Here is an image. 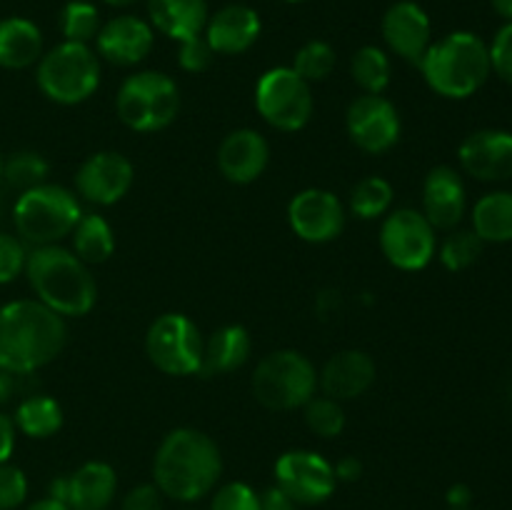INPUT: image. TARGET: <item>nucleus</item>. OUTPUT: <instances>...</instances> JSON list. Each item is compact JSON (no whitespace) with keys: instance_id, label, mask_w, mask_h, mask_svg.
<instances>
[{"instance_id":"nucleus-1","label":"nucleus","mask_w":512,"mask_h":510,"mask_svg":"<svg viewBox=\"0 0 512 510\" xmlns=\"http://www.w3.org/2000/svg\"><path fill=\"white\" fill-rule=\"evenodd\" d=\"M63 315L40 300H13L0 308V368L28 375L53 363L65 348Z\"/></svg>"},{"instance_id":"nucleus-2","label":"nucleus","mask_w":512,"mask_h":510,"mask_svg":"<svg viewBox=\"0 0 512 510\" xmlns=\"http://www.w3.org/2000/svg\"><path fill=\"white\" fill-rule=\"evenodd\" d=\"M155 485L173 500H198L215 488L223 473L220 448L195 428H175L160 443L153 463Z\"/></svg>"},{"instance_id":"nucleus-3","label":"nucleus","mask_w":512,"mask_h":510,"mask_svg":"<svg viewBox=\"0 0 512 510\" xmlns=\"http://www.w3.org/2000/svg\"><path fill=\"white\" fill-rule=\"evenodd\" d=\"M25 275L40 303L63 318L88 315L98 300V285L90 275L88 263L60 245L33 248L25 263Z\"/></svg>"},{"instance_id":"nucleus-4","label":"nucleus","mask_w":512,"mask_h":510,"mask_svg":"<svg viewBox=\"0 0 512 510\" xmlns=\"http://www.w3.org/2000/svg\"><path fill=\"white\" fill-rule=\"evenodd\" d=\"M418 68L423 70L425 83L443 98H470L490 75L488 45L475 33L458 30L438 43H430Z\"/></svg>"},{"instance_id":"nucleus-5","label":"nucleus","mask_w":512,"mask_h":510,"mask_svg":"<svg viewBox=\"0 0 512 510\" xmlns=\"http://www.w3.org/2000/svg\"><path fill=\"white\" fill-rule=\"evenodd\" d=\"M83 218L78 198L63 185L43 183L20 193L13 205V223L23 243L58 245Z\"/></svg>"},{"instance_id":"nucleus-6","label":"nucleus","mask_w":512,"mask_h":510,"mask_svg":"<svg viewBox=\"0 0 512 510\" xmlns=\"http://www.w3.org/2000/svg\"><path fill=\"white\" fill-rule=\"evenodd\" d=\"M35 80L53 103L78 105L98 90L100 60L90 45L63 40L38 60Z\"/></svg>"},{"instance_id":"nucleus-7","label":"nucleus","mask_w":512,"mask_h":510,"mask_svg":"<svg viewBox=\"0 0 512 510\" xmlns=\"http://www.w3.org/2000/svg\"><path fill=\"white\" fill-rule=\"evenodd\" d=\"M120 120L138 133H155L168 128L180 110L178 85L160 70H143L120 85L115 98Z\"/></svg>"},{"instance_id":"nucleus-8","label":"nucleus","mask_w":512,"mask_h":510,"mask_svg":"<svg viewBox=\"0 0 512 510\" xmlns=\"http://www.w3.org/2000/svg\"><path fill=\"white\" fill-rule=\"evenodd\" d=\"M318 388L315 365L298 350H275L265 355L253 373V393L268 410L303 408Z\"/></svg>"},{"instance_id":"nucleus-9","label":"nucleus","mask_w":512,"mask_h":510,"mask_svg":"<svg viewBox=\"0 0 512 510\" xmlns=\"http://www.w3.org/2000/svg\"><path fill=\"white\" fill-rule=\"evenodd\" d=\"M255 108L275 130L295 133L313 118V90L293 68H270L255 85Z\"/></svg>"},{"instance_id":"nucleus-10","label":"nucleus","mask_w":512,"mask_h":510,"mask_svg":"<svg viewBox=\"0 0 512 510\" xmlns=\"http://www.w3.org/2000/svg\"><path fill=\"white\" fill-rule=\"evenodd\" d=\"M203 335L183 313H163L145 333V353L165 375H198L203 360Z\"/></svg>"},{"instance_id":"nucleus-11","label":"nucleus","mask_w":512,"mask_h":510,"mask_svg":"<svg viewBox=\"0 0 512 510\" xmlns=\"http://www.w3.org/2000/svg\"><path fill=\"white\" fill-rule=\"evenodd\" d=\"M380 248L398 270H423L435 255V228L420 210L398 208L380 228Z\"/></svg>"},{"instance_id":"nucleus-12","label":"nucleus","mask_w":512,"mask_h":510,"mask_svg":"<svg viewBox=\"0 0 512 510\" xmlns=\"http://www.w3.org/2000/svg\"><path fill=\"white\" fill-rule=\"evenodd\" d=\"M275 483L298 505H318L335 490V470L313 450H288L275 463Z\"/></svg>"},{"instance_id":"nucleus-13","label":"nucleus","mask_w":512,"mask_h":510,"mask_svg":"<svg viewBox=\"0 0 512 510\" xmlns=\"http://www.w3.org/2000/svg\"><path fill=\"white\" fill-rule=\"evenodd\" d=\"M350 140L370 155L388 153L400 140V115L383 95H360L345 115Z\"/></svg>"},{"instance_id":"nucleus-14","label":"nucleus","mask_w":512,"mask_h":510,"mask_svg":"<svg viewBox=\"0 0 512 510\" xmlns=\"http://www.w3.org/2000/svg\"><path fill=\"white\" fill-rule=\"evenodd\" d=\"M288 223L305 243H330L345 228V208L330 190H300L288 205Z\"/></svg>"},{"instance_id":"nucleus-15","label":"nucleus","mask_w":512,"mask_h":510,"mask_svg":"<svg viewBox=\"0 0 512 510\" xmlns=\"http://www.w3.org/2000/svg\"><path fill=\"white\" fill-rule=\"evenodd\" d=\"M135 168L125 155L110 153H95L85 160L75 173V188L83 195L88 203L95 205H115L128 195L133 188Z\"/></svg>"},{"instance_id":"nucleus-16","label":"nucleus","mask_w":512,"mask_h":510,"mask_svg":"<svg viewBox=\"0 0 512 510\" xmlns=\"http://www.w3.org/2000/svg\"><path fill=\"white\" fill-rule=\"evenodd\" d=\"M118 478L103 460H90L75 473L55 478L50 483V498L60 500L70 510H105L113 500Z\"/></svg>"},{"instance_id":"nucleus-17","label":"nucleus","mask_w":512,"mask_h":510,"mask_svg":"<svg viewBox=\"0 0 512 510\" xmlns=\"http://www.w3.org/2000/svg\"><path fill=\"white\" fill-rule=\"evenodd\" d=\"M383 38L395 55L420 65L433 43L428 13L413 0H398L383 15Z\"/></svg>"},{"instance_id":"nucleus-18","label":"nucleus","mask_w":512,"mask_h":510,"mask_svg":"<svg viewBox=\"0 0 512 510\" xmlns=\"http://www.w3.org/2000/svg\"><path fill=\"white\" fill-rule=\"evenodd\" d=\"M153 40V25L135 15H118L100 25L98 35H95V48H98L100 58H105L108 63L128 68V65H138L148 58L153 50Z\"/></svg>"},{"instance_id":"nucleus-19","label":"nucleus","mask_w":512,"mask_h":510,"mask_svg":"<svg viewBox=\"0 0 512 510\" xmlns=\"http://www.w3.org/2000/svg\"><path fill=\"white\" fill-rule=\"evenodd\" d=\"M460 165L478 180L512 178V133L508 130H478L468 135L458 150Z\"/></svg>"},{"instance_id":"nucleus-20","label":"nucleus","mask_w":512,"mask_h":510,"mask_svg":"<svg viewBox=\"0 0 512 510\" xmlns=\"http://www.w3.org/2000/svg\"><path fill=\"white\" fill-rule=\"evenodd\" d=\"M270 160L268 140L258 130L240 128L225 135L218 148V168L225 180L235 185H248L265 173Z\"/></svg>"},{"instance_id":"nucleus-21","label":"nucleus","mask_w":512,"mask_h":510,"mask_svg":"<svg viewBox=\"0 0 512 510\" xmlns=\"http://www.w3.org/2000/svg\"><path fill=\"white\" fill-rule=\"evenodd\" d=\"M423 215L435 230H453L465 215L463 178L448 165H438L423 183Z\"/></svg>"},{"instance_id":"nucleus-22","label":"nucleus","mask_w":512,"mask_h":510,"mask_svg":"<svg viewBox=\"0 0 512 510\" xmlns=\"http://www.w3.org/2000/svg\"><path fill=\"white\" fill-rule=\"evenodd\" d=\"M260 15L243 3L225 5L218 13L210 15L203 35L213 53L240 55L260 38Z\"/></svg>"},{"instance_id":"nucleus-23","label":"nucleus","mask_w":512,"mask_h":510,"mask_svg":"<svg viewBox=\"0 0 512 510\" xmlns=\"http://www.w3.org/2000/svg\"><path fill=\"white\" fill-rule=\"evenodd\" d=\"M318 383L328 398H360L375 383L373 358L363 350H343L325 363L323 373L318 375Z\"/></svg>"},{"instance_id":"nucleus-24","label":"nucleus","mask_w":512,"mask_h":510,"mask_svg":"<svg viewBox=\"0 0 512 510\" xmlns=\"http://www.w3.org/2000/svg\"><path fill=\"white\" fill-rule=\"evenodd\" d=\"M148 15L155 30L178 43L203 35L210 18L205 0H148Z\"/></svg>"},{"instance_id":"nucleus-25","label":"nucleus","mask_w":512,"mask_h":510,"mask_svg":"<svg viewBox=\"0 0 512 510\" xmlns=\"http://www.w3.org/2000/svg\"><path fill=\"white\" fill-rule=\"evenodd\" d=\"M250 350H253V340L243 325H223L203 343L198 375L210 378V375L233 373L248 363Z\"/></svg>"},{"instance_id":"nucleus-26","label":"nucleus","mask_w":512,"mask_h":510,"mask_svg":"<svg viewBox=\"0 0 512 510\" xmlns=\"http://www.w3.org/2000/svg\"><path fill=\"white\" fill-rule=\"evenodd\" d=\"M43 58V33L28 18L0 20V68L23 70Z\"/></svg>"},{"instance_id":"nucleus-27","label":"nucleus","mask_w":512,"mask_h":510,"mask_svg":"<svg viewBox=\"0 0 512 510\" xmlns=\"http://www.w3.org/2000/svg\"><path fill=\"white\" fill-rule=\"evenodd\" d=\"M473 230L483 243H510L512 193L498 190L480 198L473 208Z\"/></svg>"},{"instance_id":"nucleus-28","label":"nucleus","mask_w":512,"mask_h":510,"mask_svg":"<svg viewBox=\"0 0 512 510\" xmlns=\"http://www.w3.org/2000/svg\"><path fill=\"white\" fill-rule=\"evenodd\" d=\"M15 428L28 438H50L63 428V408L50 395H30L15 410Z\"/></svg>"},{"instance_id":"nucleus-29","label":"nucleus","mask_w":512,"mask_h":510,"mask_svg":"<svg viewBox=\"0 0 512 510\" xmlns=\"http://www.w3.org/2000/svg\"><path fill=\"white\" fill-rule=\"evenodd\" d=\"M73 250L83 263H105L115 250V233L103 215H83L75 225Z\"/></svg>"},{"instance_id":"nucleus-30","label":"nucleus","mask_w":512,"mask_h":510,"mask_svg":"<svg viewBox=\"0 0 512 510\" xmlns=\"http://www.w3.org/2000/svg\"><path fill=\"white\" fill-rule=\"evenodd\" d=\"M350 73H353L355 83L363 88V93L383 95L385 88L390 85L388 53H385L383 48H375V45H363V48L353 55Z\"/></svg>"},{"instance_id":"nucleus-31","label":"nucleus","mask_w":512,"mask_h":510,"mask_svg":"<svg viewBox=\"0 0 512 510\" xmlns=\"http://www.w3.org/2000/svg\"><path fill=\"white\" fill-rule=\"evenodd\" d=\"M393 185L388 183L380 175H370V178H363L350 193V208L358 218L363 220H375L380 215H385L393 205Z\"/></svg>"},{"instance_id":"nucleus-32","label":"nucleus","mask_w":512,"mask_h":510,"mask_svg":"<svg viewBox=\"0 0 512 510\" xmlns=\"http://www.w3.org/2000/svg\"><path fill=\"white\" fill-rule=\"evenodd\" d=\"M48 160L40 153H33V150H23V153L10 155L8 160H3V175L5 183L10 188H18L20 193L35 188V185H43L45 178H48Z\"/></svg>"},{"instance_id":"nucleus-33","label":"nucleus","mask_w":512,"mask_h":510,"mask_svg":"<svg viewBox=\"0 0 512 510\" xmlns=\"http://www.w3.org/2000/svg\"><path fill=\"white\" fill-rule=\"evenodd\" d=\"M60 30H63L65 40H70V43L88 45L100 30L98 8L93 3H85V0H73L60 13Z\"/></svg>"},{"instance_id":"nucleus-34","label":"nucleus","mask_w":512,"mask_h":510,"mask_svg":"<svg viewBox=\"0 0 512 510\" xmlns=\"http://www.w3.org/2000/svg\"><path fill=\"white\" fill-rule=\"evenodd\" d=\"M305 408V423L320 438H338L345 428V413L340 400L328 398V395H313Z\"/></svg>"},{"instance_id":"nucleus-35","label":"nucleus","mask_w":512,"mask_h":510,"mask_svg":"<svg viewBox=\"0 0 512 510\" xmlns=\"http://www.w3.org/2000/svg\"><path fill=\"white\" fill-rule=\"evenodd\" d=\"M335 68V50L325 40H310L295 53L293 70L308 83L325 80Z\"/></svg>"},{"instance_id":"nucleus-36","label":"nucleus","mask_w":512,"mask_h":510,"mask_svg":"<svg viewBox=\"0 0 512 510\" xmlns=\"http://www.w3.org/2000/svg\"><path fill=\"white\" fill-rule=\"evenodd\" d=\"M480 250H483V240L475 235V230H455L440 245V263L458 273V270L470 268L480 258Z\"/></svg>"},{"instance_id":"nucleus-37","label":"nucleus","mask_w":512,"mask_h":510,"mask_svg":"<svg viewBox=\"0 0 512 510\" xmlns=\"http://www.w3.org/2000/svg\"><path fill=\"white\" fill-rule=\"evenodd\" d=\"M28 263V250L15 235L0 233V285L13 283Z\"/></svg>"},{"instance_id":"nucleus-38","label":"nucleus","mask_w":512,"mask_h":510,"mask_svg":"<svg viewBox=\"0 0 512 510\" xmlns=\"http://www.w3.org/2000/svg\"><path fill=\"white\" fill-rule=\"evenodd\" d=\"M28 495V478L20 468L0 463V510H15Z\"/></svg>"},{"instance_id":"nucleus-39","label":"nucleus","mask_w":512,"mask_h":510,"mask_svg":"<svg viewBox=\"0 0 512 510\" xmlns=\"http://www.w3.org/2000/svg\"><path fill=\"white\" fill-rule=\"evenodd\" d=\"M210 510H260V495L245 483H228L215 493Z\"/></svg>"},{"instance_id":"nucleus-40","label":"nucleus","mask_w":512,"mask_h":510,"mask_svg":"<svg viewBox=\"0 0 512 510\" xmlns=\"http://www.w3.org/2000/svg\"><path fill=\"white\" fill-rule=\"evenodd\" d=\"M213 48L208 45L205 35H195V38H188L180 43L178 63L180 68L188 70V73H205L213 63Z\"/></svg>"},{"instance_id":"nucleus-41","label":"nucleus","mask_w":512,"mask_h":510,"mask_svg":"<svg viewBox=\"0 0 512 510\" xmlns=\"http://www.w3.org/2000/svg\"><path fill=\"white\" fill-rule=\"evenodd\" d=\"M488 53L490 70H495L505 83L512 85V20L495 33L493 45L488 48Z\"/></svg>"},{"instance_id":"nucleus-42","label":"nucleus","mask_w":512,"mask_h":510,"mask_svg":"<svg viewBox=\"0 0 512 510\" xmlns=\"http://www.w3.org/2000/svg\"><path fill=\"white\" fill-rule=\"evenodd\" d=\"M158 485H138L123 500V510H163Z\"/></svg>"},{"instance_id":"nucleus-43","label":"nucleus","mask_w":512,"mask_h":510,"mask_svg":"<svg viewBox=\"0 0 512 510\" xmlns=\"http://www.w3.org/2000/svg\"><path fill=\"white\" fill-rule=\"evenodd\" d=\"M295 505L298 503L285 490H280L278 485H273V488L260 495V510H295Z\"/></svg>"},{"instance_id":"nucleus-44","label":"nucleus","mask_w":512,"mask_h":510,"mask_svg":"<svg viewBox=\"0 0 512 510\" xmlns=\"http://www.w3.org/2000/svg\"><path fill=\"white\" fill-rule=\"evenodd\" d=\"M15 448V423L0 413V463H8Z\"/></svg>"},{"instance_id":"nucleus-45","label":"nucleus","mask_w":512,"mask_h":510,"mask_svg":"<svg viewBox=\"0 0 512 510\" xmlns=\"http://www.w3.org/2000/svg\"><path fill=\"white\" fill-rule=\"evenodd\" d=\"M335 480H345V483H353V480H358L360 475H363V463H360L355 455H345V458H340L338 463H335Z\"/></svg>"},{"instance_id":"nucleus-46","label":"nucleus","mask_w":512,"mask_h":510,"mask_svg":"<svg viewBox=\"0 0 512 510\" xmlns=\"http://www.w3.org/2000/svg\"><path fill=\"white\" fill-rule=\"evenodd\" d=\"M470 500H473V493H470L468 485L458 483L448 490V503L453 505V510H465L470 505Z\"/></svg>"},{"instance_id":"nucleus-47","label":"nucleus","mask_w":512,"mask_h":510,"mask_svg":"<svg viewBox=\"0 0 512 510\" xmlns=\"http://www.w3.org/2000/svg\"><path fill=\"white\" fill-rule=\"evenodd\" d=\"M13 388H15L13 373H8V370L0 368V405L8 403L10 395H13Z\"/></svg>"},{"instance_id":"nucleus-48","label":"nucleus","mask_w":512,"mask_h":510,"mask_svg":"<svg viewBox=\"0 0 512 510\" xmlns=\"http://www.w3.org/2000/svg\"><path fill=\"white\" fill-rule=\"evenodd\" d=\"M25 510H70V508L65 503H60V500H55V498H43V500H38V503L28 505Z\"/></svg>"},{"instance_id":"nucleus-49","label":"nucleus","mask_w":512,"mask_h":510,"mask_svg":"<svg viewBox=\"0 0 512 510\" xmlns=\"http://www.w3.org/2000/svg\"><path fill=\"white\" fill-rule=\"evenodd\" d=\"M495 8V13L500 15V18H505L510 23L512 20V0H490Z\"/></svg>"},{"instance_id":"nucleus-50","label":"nucleus","mask_w":512,"mask_h":510,"mask_svg":"<svg viewBox=\"0 0 512 510\" xmlns=\"http://www.w3.org/2000/svg\"><path fill=\"white\" fill-rule=\"evenodd\" d=\"M103 3H108V5H118V8H123V5L135 3V0H103Z\"/></svg>"},{"instance_id":"nucleus-51","label":"nucleus","mask_w":512,"mask_h":510,"mask_svg":"<svg viewBox=\"0 0 512 510\" xmlns=\"http://www.w3.org/2000/svg\"><path fill=\"white\" fill-rule=\"evenodd\" d=\"M3 208H5V198H3V190H0V215H3Z\"/></svg>"},{"instance_id":"nucleus-52","label":"nucleus","mask_w":512,"mask_h":510,"mask_svg":"<svg viewBox=\"0 0 512 510\" xmlns=\"http://www.w3.org/2000/svg\"><path fill=\"white\" fill-rule=\"evenodd\" d=\"M283 3H303V0H283Z\"/></svg>"},{"instance_id":"nucleus-53","label":"nucleus","mask_w":512,"mask_h":510,"mask_svg":"<svg viewBox=\"0 0 512 510\" xmlns=\"http://www.w3.org/2000/svg\"><path fill=\"white\" fill-rule=\"evenodd\" d=\"M0 175H3V155H0Z\"/></svg>"},{"instance_id":"nucleus-54","label":"nucleus","mask_w":512,"mask_h":510,"mask_svg":"<svg viewBox=\"0 0 512 510\" xmlns=\"http://www.w3.org/2000/svg\"><path fill=\"white\" fill-rule=\"evenodd\" d=\"M465 510H468V508H465Z\"/></svg>"}]
</instances>
